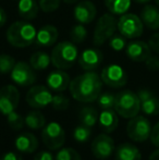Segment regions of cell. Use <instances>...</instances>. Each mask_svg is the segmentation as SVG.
Listing matches in <instances>:
<instances>
[{"mask_svg":"<svg viewBox=\"0 0 159 160\" xmlns=\"http://www.w3.org/2000/svg\"><path fill=\"white\" fill-rule=\"evenodd\" d=\"M69 88L75 100L80 102H93L102 94V81L96 72L86 71L73 78Z\"/></svg>","mask_w":159,"mask_h":160,"instance_id":"cell-1","label":"cell"},{"mask_svg":"<svg viewBox=\"0 0 159 160\" xmlns=\"http://www.w3.org/2000/svg\"><path fill=\"white\" fill-rule=\"evenodd\" d=\"M37 31L32 23L27 21H17L9 26L7 31V40L13 47L25 48L36 40Z\"/></svg>","mask_w":159,"mask_h":160,"instance_id":"cell-2","label":"cell"},{"mask_svg":"<svg viewBox=\"0 0 159 160\" xmlns=\"http://www.w3.org/2000/svg\"><path fill=\"white\" fill-rule=\"evenodd\" d=\"M79 49L73 42H61L57 44L51 52V63L60 70L70 69L79 59Z\"/></svg>","mask_w":159,"mask_h":160,"instance_id":"cell-3","label":"cell"},{"mask_svg":"<svg viewBox=\"0 0 159 160\" xmlns=\"http://www.w3.org/2000/svg\"><path fill=\"white\" fill-rule=\"evenodd\" d=\"M115 110L124 119H132L141 110V100L137 94L130 89L121 91L116 95Z\"/></svg>","mask_w":159,"mask_h":160,"instance_id":"cell-4","label":"cell"},{"mask_svg":"<svg viewBox=\"0 0 159 160\" xmlns=\"http://www.w3.org/2000/svg\"><path fill=\"white\" fill-rule=\"evenodd\" d=\"M118 30V20L112 13H105L97 20L93 35V42L95 46H102L110 39Z\"/></svg>","mask_w":159,"mask_h":160,"instance_id":"cell-5","label":"cell"},{"mask_svg":"<svg viewBox=\"0 0 159 160\" xmlns=\"http://www.w3.org/2000/svg\"><path fill=\"white\" fill-rule=\"evenodd\" d=\"M118 31L122 36L129 39H135L142 36L144 24L140 17L134 13H124L118 20Z\"/></svg>","mask_w":159,"mask_h":160,"instance_id":"cell-6","label":"cell"},{"mask_svg":"<svg viewBox=\"0 0 159 160\" xmlns=\"http://www.w3.org/2000/svg\"><path fill=\"white\" fill-rule=\"evenodd\" d=\"M42 141L49 150H57L66 142V133L58 122H50L42 128Z\"/></svg>","mask_w":159,"mask_h":160,"instance_id":"cell-7","label":"cell"},{"mask_svg":"<svg viewBox=\"0 0 159 160\" xmlns=\"http://www.w3.org/2000/svg\"><path fill=\"white\" fill-rule=\"evenodd\" d=\"M152 133V124L147 118L143 116H135L130 119L127 125V134L134 142H145L149 138Z\"/></svg>","mask_w":159,"mask_h":160,"instance_id":"cell-8","label":"cell"},{"mask_svg":"<svg viewBox=\"0 0 159 160\" xmlns=\"http://www.w3.org/2000/svg\"><path fill=\"white\" fill-rule=\"evenodd\" d=\"M53 95L50 89L44 85H34L26 94V102L34 109H42L51 105Z\"/></svg>","mask_w":159,"mask_h":160,"instance_id":"cell-9","label":"cell"},{"mask_svg":"<svg viewBox=\"0 0 159 160\" xmlns=\"http://www.w3.org/2000/svg\"><path fill=\"white\" fill-rule=\"evenodd\" d=\"M104 84L112 88H120L127 83V75L119 64H109L105 67L100 74Z\"/></svg>","mask_w":159,"mask_h":160,"instance_id":"cell-10","label":"cell"},{"mask_svg":"<svg viewBox=\"0 0 159 160\" xmlns=\"http://www.w3.org/2000/svg\"><path fill=\"white\" fill-rule=\"evenodd\" d=\"M11 80L22 87L32 86L36 82V74L30 63L19 61L15 63L11 71Z\"/></svg>","mask_w":159,"mask_h":160,"instance_id":"cell-11","label":"cell"},{"mask_svg":"<svg viewBox=\"0 0 159 160\" xmlns=\"http://www.w3.org/2000/svg\"><path fill=\"white\" fill-rule=\"evenodd\" d=\"M20 102V92L14 85H6L0 88V113L8 116L15 111Z\"/></svg>","mask_w":159,"mask_h":160,"instance_id":"cell-12","label":"cell"},{"mask_svg":"<svg viewBox=\"0 0 159 160\" xmlns=\"http://www.w3.org/2000/svg\"><path fill=\"white\" fill-rule=\"evenodd\" d=\"M93 155L97 159H107L115 152V142L107 133L99 134L95 137L91 146Z\"/></svg>","mask_w":159,"mask_h":160,"instance_id":"cell-13","label":"cell"},{"mask_svg":"<svg viewBox=\"0 0 159 160\" xmlns=\"http://www.w3.org/2000/svg\"><path fill=\"white\" fill-rule=\"evenodd\" d=\"M125 53L127 58L134 62H145L152 55V49L148 42L143 40H133L125 47Z\"/></svg>","mask_w":159,"mask_h":160,"instance_id":"cell-14","label":"cell"},{"mask_svg":"<svg viewBox=\"0 0 159 160\" xmlns=\"http://www.w3.org/2000/svg\"><path fill=\"white\" fill-rule=\"evenodd\" d=\"M104 60V55L99 49L87 48L79 56V64L85 71H94L100 65Z\"/></svg>","mask_w":159,"mask_h":160,"instance_id":"cell-15","label":"cell"},{"mask_svg":"<svg viewBox=\"0 0 159 160\" xmlns=\"http://www.w3.org/2000/svg\"><path fill=\"white\" fill-rule=\"evenodd\" d=\"M97 14L96 6L89 0H83L75 6L73 15L77 22L81 24H89L95 20Z\"/></svg>","mask_w":159,"mask_h":160,"instance_id":"cell-16","label":"cell"},{"mask_svg":"<svg viewBox=\"0 0 159 160\" xmlns=\"http://www.w3.org/2000/svg\"><path fill=\"white\" fill-rule=\"evenodd\" d=\"M46 83L50 91L56 92V93H61L70 86L71 80L67 72H64L63 70L57 69L48 74Z\"/></svg>","mask_w":159,"mask_h":160,"instance_id":"cell-17","label":"cell"},{"mask_svg":"<svg viewBox=\"0 0 159 160\" xmlns=\"http://www.w3.org/2000/svg\"><path fill=\"white\" fill-rule=\"evenodd\" d=\"M58 30L56 26L53 25H45L42 26L38 31H37L36 40L35 44L39 47H51L56 44L58 39Z\"/></svg>","mask_w":159,"mask_h":160,"instance_id":"cell-18","label":"cell"},{"mask_svg":"<svg viewBox=\"0 0 159 160\" xmlns=\"http://www.w3.org/2000/svg\"><path fill=\"white\" fill-rule=\"evenodd\" d=\"M15 148L19 152L23 154H32L38 148V139L32 133H22L15 138Z\"/></svg>","mask_w":159,"mask_h":160,"instance_id":"cell-19","label":"cell"},{"mask_svg":"<svg viewBox=\"0 0 159 160\" xmlns=\"http://www.w3.org/2000/svg\"><path fill=\"white\" fill-rule=\"evenodd\" d=\"M144 26L152 31L159 30V7L147 3L141 11L140 15Z\"/></svg>","mask_w":159,"mask_h":160,"instance_id":"cell-20","label":"cell"},{"mask_svg":"<svg viewBox=\"0 0 159 160\" xmlns=\"http://www.w3.org/2000/svg\"><path fill=\"white\" fill-rule=\"evenodd\" d=\"M99 127L105 133L109 134L116 131L119 124V119H118V113L115 109H107L102 110L98 118Z\"/></svg>","mask_w":159,"mask_h":160,"instance_id":"cell-21","label":"cell"},{"mask_svg":"<svg viewBox=\"0 0 159 160\" xmlns=\"http://www.w3.org/2000/svg\"><path fill=\"white\" fill-rule=\"evenodd\" d=\"M39 4L36 0H17V12L25 21H30L37 17Z\"/></svg>","mask_w":159,"mask_h":160,"instance_id":"cell-22","label":"cell"},{"mask_svg":"<svg viewBox=\"0 0 159 160\" xmlns=\"http://www.w3.org/2000/svg\"><path fill=\"white\" fill-rule=\"evenodd\" d=\"M116 160H141L142 155L135 145L130 143H123L116 149Z\"/></svg>","mask_w":159,"mask_h":160,"instance_id":"cell-23","label":"cell"},{"mask_svg":"<svg viewBox=\"0 0 159 160\" xmlns=\"http://www.w3.org/2000/svg\"><path fill=\"white\" fill-rule=\"evenodd\" d=\"M51 63V57L45 51H37L30 58V64L36 71H42L47 69Z\"/></svg>","mask_w":159,"mask_h":160,"instance_id":"cell-24","label":"cell"},{"mask_svg":"<svg viewBox=\"0 0 159 160\" xmlns=\"http://www.w3.org/2000/svg\"><path fill=\"white\" fill-rule=\"evenodd\" d=\"M132 0H104L105 6L110 13L115 15H122L129 11Z\"/></svg>","mask_w":159,"mask_h":160,"instance_id":"cell-25","label":"cell"},{"mask_svg":"<svg viewBox=\"0 0 159 160\" xmlns=\"http://www.w3.org/2000/svg\"><path fill=\"white\" fill-rule=\"evenodd\" d=\"M79 118L81 121V124L85 125L87 128H93L98 121V112L94 107H84L79 113Z\"/></svg>","mask_w":159,"mask_h":160,"instance_id":"cell-26","label":"cell"},{"mask_svg":"<svg viewBox=\"0 0 159 160\" xmlns=\"http://www.w3.org/2000/svg\"><path fill=\"white\" fill-rule=\"evenodd\" d=\"M141 110L147 116H157L159 114V98L154 93L151 94L141 101Z\"/></svg>","mask_w":159,"mask_h":160,"instance_id":"cell-27","label":"cell"},{"mask_svg":"<svg viewBox=\"0 0 159 160\" xmlns=\"http://www.w3.org/2000/svg\"><path fill=\"white\" fill-rule=\"evenodd\" d=\"M25 124L27 125V128H32V130H38V128H42L46 125V119L40 111L33 110V111L28 112L26 114Z\"/></svg>","mask_w":159,"mask_h":160,"instance_id":"cell-28","label":"cell"},{"mask_svg":"<svg viewBox=\"0 0 159 160\" xmlns=\"http://www.w3.org/2000/svg\"><path fill=\"white\" fill-rule=\"evenodd\" d=\"M98 106L102 110L107 109H115V103H116V95L110 92H105L99 95L97 98Z\"/></svg>","mask_w":159,"mask_h":160,"instance_id":"cell-29","label":"cell"},{"mask_svg":"<svg viewBox=\"0 0 159 160\" xmlns=\"http://www.w3.org/2000/svg\"><path fill=\"white\" fill-rule=\"evenodd\" d=\"M70 37L74 44H81L87 37V30L84 24H75L70 31Z\"/></svg>","mask_w":159,"mask_h":160,"instance_id":"cell-30","label":"cell"},{"mask_svg":"<svg viewBox=\"0 0 159 160\" xmlns=\"http://www.w3.org/2000/svg\"><path fill=\"white\" fill-rule=\"evenodd\" d=\"M91 135H92L91 128H87L83 124L77 125L74 128V131H73V138L77 143H86L89 139V137H91Z\"/></svg>","mask_w":159,"mask_h":160,"instance_id":"cell-31","label":"cell"},{"mask_svg":"<svg viewBox=\"0 0 159 160\" xmlns=\"http://www.w3.org/2000/svg\"><path fill=\"white\" fill-rule=\"evenodd\" d=\"M7 122H8L9 127L12 128V130L19 131L24 127V124H25V118H23V117L20 113H17V112L13 111L7 116Z\"/></svg>","mask_w":159,"mask_h":160,"instance_id":"cell-32","label":"cell"},{"mask_svg":"<svg viewBox=\"0 0 159 160\" xmlns=\"http://www.w3.org/2000/svg\"><path fill=\"white\" fill-rule=\"evenodd\" d=\"M15 60L12 56L1 53L0 55V74H8L11 73L13 67L15 65Z\"/></svg>","mask_w":159,"mask_h":160,"instance_id":"cell-33","label":"cell"},{"mask_svg":"<svg viewBox=\"0 0 159 160\" xmlns=\"http://www.w3.org/2000/svg\"><path fill=\"white\" fill-rule=\"evenodd\" d=\"M55 160H82L80 154L70 147L61 148L56 155Z\"/></svg>","mask_w":159,"mask_h":160,"instance_id":"cell-34","label":"cell"},{"mask_svg":"<svg viewBox=\"0 0 159 160\" xmlns=\"http://www.w3.org/2000/svg\"><path fill=\"white\" fill-rule=\"evenodd\" d=\"M109 42V47L111 49H113L115 51H121L123 49H125L127 47V38L124 36H122L121 34H115L113 36H111Z\"/></svg>","mask_w":159,"mask_h":160,"instance_id":"cell-35","label":"cell"},{"mask_svg":"<svg viewBox=\"0 0 159 160\" xmlns=\"http://www.w3.org/2000/svg\"><path fill=\"white\" fill-rule=\"evenodd\" d=\"M51 105H52L53 109L58 110V111H63L69 108L70 100L62 94H57V95H53Z\"/></svg>","mask_w":159,"mask_h":160,"instance_id":"cell-36","label":"cell"},{"mask_svg":"<svg viewBox=\"0 0 159 160\" xmlns=\"http://www.w3.org/2000/svg\"><path fill=\"white\" fill-rule=\"evenodd\" d=\"M60 2L61 0H38L39 8L46 13H50L57 10L60 6Z\"/></svg>","mask_w":159,"mask_h":160,"instance_id":"cell-37","label":"cell"},{"mask_svg":"<svg viewBox=\"0 0 159 160\" xmlns=\"http://www.w3.org/2000/svg\"><path fill=\"white\" fill-rule=\"evenodd\" d=\"M145 64H146L147 69L151 71H158L159 70V59L155 56H149L145 61Z\"/></svg>","mask_w":159,"mask_h":160,"instance_id":"cell-38","label":"cell"},{"mask_svg":"<svg viewBox=\"0 0 159 160\" xmlns=\"http://www.w3.org/2000/svg\"><path fill=\"white\" fill-rule=\"evenodd\" d=\"M149 139H151V142L153 143L154 146L159 148V122H157L152 128V133L151 136H149Z\"/></svg>","mask_w":159,"mask_h":160,"instance_id":"cell-39","label":"cell"},{"mask_svg":"<svg viewBox=\"0 0 159 160\" xmlns=\"http://www.w3.org/2000/svg\"><path fill=\"white\" fill-rule=\"evenodd\" d=\"M148 45L154 52L159 55V32L151 36V38L148 39Z\"/></svg>","mask_w":159,"mask_h":160,"instance_id":"cell-40","label":"cell"},{"mask_svg":"<svg viewBox=\"0 0 159 160\" xmlns=\"http://www.w3.org/2000/svg\"><path fill=\"white\" fill-rule=\"evenodd\" d=\"M34 160H55L50 152H39L35 155Z\"/></svg>","mask_w":159,"mask_h":160,"instance_id":"cell-41","label":"cell"},{"mask_svg":"<svg viewBox=\"0 0 159 160\" xmlns=\"http://www.w3.org/2000/svg\"><path fill=\"white\" fill-rule=\"evenodd\" d=\"M1 160H22V156L19 152H9L2 156Z\"/></svg>","mask_w":159,"mask_h":160,"instance_id":"cell-42","label":"cell"},{"mask_svg":"<svg viewBox=\"0 0 159 160\" xmlns=\"http://www.w3.org/2000/svg\"><path fill=\"white\" fill-rule=\"evenodd\" d=\"M6 22H7V13H6V11L0 7V28H2V26L6 24Z\"/></svg>","mask_w":159,"mask_h":160,"instance_id":"cell-43","label":"cell"},{"mask_svg":"<svg viewBox=\"0 0 159 160\" xmlns=\"http://www.w3.org/2000/svg\"><path fill=\"white\" fill-rule=\"evenodd\" d=\"M148 160H159V148L157 150H155V152H152Z\"/></svg>","mask_w":159,"mask_h":160,"instance_id":"cell-44","label":"cell"},{"mask_svg":"<svg viewBox=\"0 0 159 160\" xmlns=\"http://www.w3.org/2000/svg\"><path fill=\"white\" fill-rule=\"evenodd\" d=\"M133 1L138 4H147V3H149L152 0H133Z\"/></svg>","mask_w":159,"mask_h":160,"instance_id":"cell-45","label":"cell"},{"mask_svg":"<svg viewBox=\"0 0 159 160\" xmlns=\"http://www.w3.org/2000/svg\"><path fill=\"white\" fill-rule=\"evenodd\" d=\"M63 2H66V3H75V2H77L79 0H62Z\"/></svg>","mask_w":159,"mask_h":160,"instance_id":"cell-46","label":"cell"},{"mask_svg":"<svg viewBox=\"0 0 159 160\" xmlns=\"http://www.w3.org/2000/svg\"><path fill=\"white\" fill-rule=\"evenodd\" d=\"M156 4H157V7H159V0H155Z\"/></svg>","mask_w":159,"mask_h":160,"instance_id":"cell-47","label":"cell"},{"mask_svg":"<svg viewBox=\"0 0 159 160\" xmlns=\"http://www.w3.org/2000/svg\"><path fill=\"white\" fill-rule=\"evenodd\" d=\"M0 160H1V158H0Z\"/></svg>","mask_w":159,"mask_h":160,"instance_id":"cell-48","label":"cell"}]
</instances>
